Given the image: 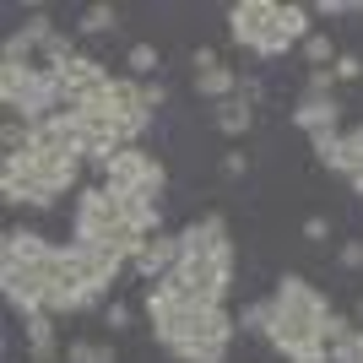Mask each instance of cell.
Returning <instances> with one entry per match:
<instances>
[{
    "mask_svg": "<svg viewBox=\"0 0 363 363\" xmlns=\"http://www.w3.org/2000/svg\"><path fill=\"white\" fill-rule=\"evenodd\" d=\"M152 320V336L163 342L168 358L179 363H228V342L239 331V320L228 309H212V303H179L163 282H152L147 298H141Z\"/></svg>",
    "mask_w": 363,
    "mask_h": 363,
    "instance_id": "6da1fadb",
    "label": "cell"
},
{
    "mask_svg": "<svg viewBox=\"0 0 363 363\" xmlns=\"http://www.w3.org/2000/svg\"><path fill=\"white\" fill-rule=\"evenodd\" d=\"M336 309L325 303V293L315 282H303L298 272H288L272 293V325H266V342L272 352H282L288 363H331L325 347V320Z\"/></svg>",
    "mask_w": 363,
    "mask_h": 363,
    "instance_id": "7a4b0ae2",
    "label": "cell"
},
{
    "mask_svg": "<svg viewBox=\"0 0 363 363\" xmlns=\"http://www.w3.org/2000/svg\"><path fill=\"white\" fill-rule=\"evenodd\" d=\"M0 104L6 114L22 125H44L49 114L65 108V87H60V71L44 60L33 65H0Z\"/></svg>",
    "mask_w": 363,
    "mask_h": 363,
    "instance_id": "3957f363",
    "label": "cell"
},
{
    "mask_svg": "<svg viewBox=\"0 0 363 363\" xmlns=\"http://www.w3.org/2000/svg\"><path fill=\"white\" fill-rule=\"evenodd\" d=\"M228 38L260 60H282L288 44L277 38V6L272 0H239L233 11H228Z\"/></svg>",
    "mask_w": 363,
    "mask_h": 363,
    "instance_id": "277c9868",
    "label": "cell"
},
{
    "mask_svg": "<svg viewBox=\"0 0 363 363\" xmlns=\"http://www.w3.org/2000/svg\"><path fill=\"white\" fill-rule=\"evenodd\" d=\"M163 184L168 168L141 147H125L104 163V190H114V196H163Z\"/></svg>",
    "mask_w": 363,
    "mask_h": 363,
    "instance_id": "5b68a950",
    "label": "cell"
},
{
    "mask_svg": "<svg viewBox=\"0 0 363 363\" xmlns=\"http://www.w3.org/2000/svg\"><path fill=\"white\" fill-rule=\"evenodd\" d=\"M120 223H125V201L114 196V190H104V184H92V190H82V196H76L71 239H82V244H104Z\"/></svg>",
    "mask_w": 363,
    "mask_h": 363,
    "instance_id": "8992f818",
    "label": "cell"
},
{
    "mask_svg": "<svg viewBox=\"0 0 363 363\" xmlns=\"http://www.w3.org/2000/svg\"><path fill=\"white\" fill-rule=\"evenodd\" d=\"M60 255H65V266H71L82 282H87L98 298H104L108 288H114V277L130 266L125 255H114V250H104V244H82V239H71V244H60Z\"/></svg>",
    "mask_w": 363,
    "mask_h": 363,
    "instance_id": "52a82bcc",
    "label": "cell"
},
{
    "mask_svg": "<svg viewBox=\"0 0 363 363\" xmlns=\"http://www.w3.org/2000/svg\"><path fill=\"white\" fill-rule=\"evenodd\" d=\"M0 293L22 320L44 315V293H49V260L44 266H0Z\"/></svg>",
    "mask_w": 363,
    "mask_h": 363,
    "instance_id": "ba28073f",
    "label": "cell"
},
{
    "mask_svg": "<svg viewBox=\"0 0 363 363\" xmlns=\"http://www.w3.org/2000/svg\"><path fill=\"white\" fill-rule=\"evenodd\" d=\"M179 255H184L179 233H168V228H163V233H152V239L136 250V260H130V266H136V277L152 288V282H163V277L174 272V266H179Z\"/></svg>",
    "mask_w": 363,
    "mask_h": 363,
    "instance_id": "9c48e42d",
    "label": "cell"
},
{
    "mask_svg": "<svg viewBox=\"0 0 363 363\" xmlns=\"http://www.w3.org/2000/svg\"><path fill=\"white\" fill-rule=\"evenodd\" d=\"M179 244H184V255H217V250H233V239H228V217L223 212L196 217L190 228H179Z\"/></svg>",
    "mask_w": 363,
    "mask_h": 363,
    "instance_id": "30bf717a",
    "label": "cell"
},
{
    "mask_svg": "<svg viewBox=\"0 0 363 363\" xmlns=\"http://www.w3.org/2000/svg\"><path fill=\"white\" fill-rule=\"evenodd\" d=\"M55 255V244L38 233V228H11L0 239V266H44Z\"/></svg>",
    "mask_w": 363,
    "mask_h": 363,
    "instance_id": "8fae6325",
    "label": "cell"
},
{
    "mask_svg": "<svg viewBox=\"0 0 363 363\" xmlns=\"http://www.w3.org/2000/svg\"><path fill=\"white\" fill-rule=\"evenodd\" d=\"M336 120H342V104L336 98H303L293 104V125H298L303 136H325V130H336Z\"/></svg>",
    "mask_w": 363,
    "mask_h": 363,
    "instance_id": "7c38bea8",
    "label": "cell"
},
{
    "mask_svg": "<svg viewBox=\"0 0 363 363\" xmlns=\"http://www.w3.org/2000/svg\"><path fill=\"white\" fill-rule=\"evenodd\" d=\"M212 120L223 136H244L250 125H255V104L244 98V92H233V98H223V104H212Z\"/></svg>",
    "mask_w": 363,
    "mask_h": 363,
    "instance_id": "4fadbf2b",
    "label": "cell"
},
{
    "mask_svg": "<svg viewBox=\"0 0 363 363\" xmlns=\"http://www.w3.org/2000/svg\"><path fill=\"white\" fill-rule=\"evenodd\" d=\"M196 92L206 98V104H223V98L239 92V71H233V65H212V71L196 76Z\"/></svg>",
    "mask_w": 363,
    "mask_h": 363,
    "instance_id": "5bb4252c",
    "label": "cell"
},
{
    "mask_svg": "<svg viewBox=\"0 0 363 363\" xmlns=\"http://www.w3.org/2000/svg\"><path fill=\"white\" fill-rule=\"evenodd\" d=\"M22 331H28L33 363H55V315H33V320H22Z\"/></svg>",
    "mask_w": 363,
    "mask_h": 363,
    "instance_id": "9a60e30c",
    "label": "cell"
},
{
    "mask_svg": "<svg viewBox=\"0 0 363 363\" xmlns=\"http://www.w3.org/2000/svg\"><path fill=\"white\" fill-rule=\"evenodd\" d=\"M331 174H342V179H352V174H363V125H352V130H342V157L331 163Z\"/></svg>",
    "mask_w": 363,
    "mask_h": 363,
    "instance_id": "2e32d148",
    "label": "cell"
},
{
    "mask_svg": "<svg viewBox=\"0 0 363 363\" xmlns=\"http://www.w3.org/2000/svg\"><path fill=\"white\" fill-rule=\"evenodd\" d=\"M65 363H120L108 342H92V336H76L71 347H65Z\"/></svg>",
    "mask_w": 363,
    "mask_h": 363,
    "instance_id": "e0dca14e",
    "label": "cell"
},
{
    "mask_svg": "<svg viewBox=\"0 0 363 363\" xmlns=\"http://www.w3.org/2000/svg\"><path fill=\"white\" fill-rule=\"evenodd\" d=\"M298 49H303V60H309V71H325V65H336V44L325 38V33H309Z\"/></svg>",
    "mask_w": 363,
    "mask_h": 363,
    "instance_id": "ac0fdd59",
    "label": "cell"
},
{
    "mask_svg": "<svg viewBox=\"0 0 363 363\" xmlns=\"http://www.w3.org/2000/svg\"><path fill=\"white\" fill-rule=\"evenodd\" d=\"M125 65H130V76H152L157 71V65H163V55H157V44H130V55H125ZM152 82H157V76H152Z\"/></svg>",
    "mask_w": 363,
    "mask_h": 363,
    "instance_id": "d6986e66",
    "label": "cell"
},
{
    "mask_svg": "<svg viewBox=\"0 0 363 363\" xmlns=\"http://www.w3.org/2000/svg\"><path fill=\"white\" fill-rule=\"evenodd\" d=\"M76 28H82V33H114V28H120V11H114V6H87Z\"/></svg>",
    "mask_w": 363,
    "mask_h": 363,
    "instance_id": "ffe728a7",
    "label": "cell"
},
{
    "mask_svg": "<svg viewBox=\"0 0 363 363\" xmlns=\"http://www.w3.org/2000/svg\"><path fill=\"white\" fill-rule=\"evenodd\" d=\"M266 325H272V298L244 303V309H239V331H255V336H266Z\"/></svg>",
    "mask_w": 363,
    "mask_h": 363,
    "instance_id": "44dd1931",
    "label": "cell"
},
{
    "mask_svg": "<svg viewBox=\"0 0 363 363\" xmlns=\"http://www.w3.org/2000/svg\"><path fill=\"white\" fill-rule=\"evenodd\" d=\"M331 87H336V71H331V65L303 76V98H331Z\"/></svg>",
    "mask_w": 363,
    "mask_h": 363,
    "instance_id": "7402d4cb",
    "label": "cell"
},
{
    "mask_svg": "<svg viewBox=\"0 0 363 363\" xmlns=\"http://www.w3.org/2000/svg\"><path fill=\"white\" fill-rule=\"evenodd\" d=\"M336 266H342V272H363V239L342 244V250H336Z\"/></svg>",
    "mask_w": 363,
    "mask_h": 363,
    "instance_id": "603a6c76",
    "label": "cell"
},
{
    "mask_svg": "<svg viewBox=\"0 0 363 363\" xmlns=\"http://www.w3.org/2000/svg\"><path fill=\"white\" fill-rule=\"evenodd\" d=\"M315 16H352V11H363V0H320V6H309Z\"/></svg>",
    "mask_w": 363,
    "mask_h": 363,
    "instance_id": "cb8c5ba5",
    "label": "cell"
},
{
    "mask_svg": "<svg viewBox=\"0 0 363 363\" xmlns=\"http://www.w3.org/2000/svg\"><path fill=\"white\" fill-rule=\"evenodd\" d=\"M352 331H358V325H352L347 315H331V320H325V347H336V342H347Z\"/></svg>",
    "mask_w": 363,
    "mask_h": 363,
    "instance_id": "d4e9b609",
    "label": "cell"
},
{
    "mask_svg": "<svg viewBox=\"0 0 363 363\" xmlns=\"http://www.w3.org/2000/svg\"><path fill=\"white\" fill-rule=\"evenodd\" d=\"M331 71H336V82H358V76H363V60H358V55H336Z\"/></svg>",
    "mask_w": 363,
    "mask_h": 363,
    "instance_id": "484cf974",
    "label": "cell"
},
{
    "mask_svg": "<svg viewBox=\"0 0 363 363\" xmlns=\"http://www.w3.org/2000/svg\"><path fill=\"white\" fill-rule=\"evenodd\" d=\"M303 239H309V244H325V239H331V223H325V217H303Z\"/></svg>",
    "mask_w": 363,
    "mask_h": 363,
    "instance_id": "4316f807",
    "label": "cell"
},
{
    "mask_svg": "<svg viewBox=\"0 0 363 363\" xmlns=\"http://www.w3.org/2000/svg\"><path fill=\"white\" fill-rule=\"evenodd\" d=\"M104 325H108V331H125V325H130V303H108V309H104Z\"/></svg>",
    "mask_w": 363,
    "mask_h": 363,
    "instance_id": "83f0119b",
    "label": "cell"
},
{
    "mask_svg": "<svg viewBox=\"0 0 363 363\" xmlns=\"http://www.w3.org/2000/svg\"><path fill=\"white\" fill-rule=\"evenodd\" d=\"M223 174H228V179H244V174H250V157H244V152H228V157H223Z\"/></svg>",
    "mask_w": 363,
    "mask_h": 363,
    "instance_id": "f1b7e54d",
    "label": "cell"
},
{
    "mask_svg": "<svg viewBox=\"0 0 363 363\" xmlns=\"http://www.w3.org/2000/svg\"><path fill=\"white\" fill-rule=\"evenodd\" d=\"M141 92H147V108H152V114H157V108L168 104V87H163V82H147Z\"/></svg>",
    "mask_w": 363,
    "mask_h": 363,
    "instance_id": "f546056e",
    "label": "cell"
},
{
    "mask_svg": "<svg viewBox=\"0 0 363 363\" xmlns=\"http://www.w3.org/2000/svg\"><path fill=\"white\" fill-rule=\"evenodd\" d=\"M239 92H244V98H250V104H260V98H266V87H260L255 76H239Z\"/></svg>",
    "mask_w": 363,
    "mask_h": 363,
    "instance_id": "4dcf8cb0",
    "label": "cell"
},
{
    "mask_svg": "<svg viewBox=\"0 0 363 363\" xmlns=\"http://www.w3.org/2000/svg\"><path fill=\"white\" fill-rule=\"evenodd\" d=\"M190 65H196V76H201V71H212V65H223V60H217L212 49H196V55H190Z\"/></svg>",
    "mask_w": 363,
    "mask_h": 363,
    "instance_id": "1f68e13d",
    "label": "cell"
},
{
    "mask_svg": "<svg viewBox=\"0 0 363 363\" xmlns=\"http://www.w3.org/2000/svg\"><path fill=\"white\" fill-rule=\"evenodd\" d=\"M347 184H352V196H363V174H352V179H347Z\"/></svg>",
    "mask_w": 363,
    "mask_h": 363,
    "instance_id": "d6a6232c",
    "label": "cell"
},
{
    "mask_svg": "<svg viewBox=\"0 0 363 363\" xmlns=\"http://www.w3.org/2000/svg\"><path fill=\"white\" fill-rule=\"evenodd\" d=\"M358 325H363V298H358Z\"/></svg>",
    "mask_w": 363,
    "mask_h": 363,
    "instance_id": "836d02e7",
    "label": "cell"
}]
</instances>
